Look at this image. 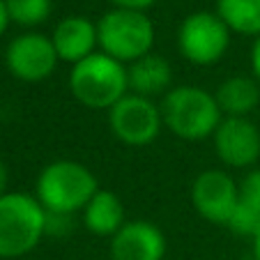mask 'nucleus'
Returning a JSON list of instances; mask_svg holds the SVG:
<instances>
[{
  "label": "nucleus",
  "mask_w": 260,
  "mask_h": 260,
  "mask_svg": "<svg viewBox=\"0 0 260 260\" xmlns=\"http://www.w3.org/2000/svg\"><path fill=\"white\" fill-rule=\"evenodd\" d=\"M223 118H251L260 104V83L253 74H235L214 90Z\"/></svg>",
  "instance_id": "2eb2a0df"
},
{
  "label": "nucleus",
  "mask_w": 260,
  "mask_h": 260,
  "mask_svg": "<svg viewBox=\"0 0 260 260\" xmlns=\"http://www.w3.org/2000/svg\"><path fill=\"white\" fill-rule=\"evenodd\" d=\"M240 196V182L228 171L207 168L198 173L191 182V205L198 216L210 221L212 226H226Z\"/></svg>",
  "instance_id": "1a4fd4ad"
},
{
  "label": "nucleus",
  "mask_w": 260,
  "mask_h": 260,
  "mask_svg": "<svg viewBox=\"0 0 260 260\" xmlns=\"http://www.w3.org/2000/svg\"><path fill=\"white\" fill-rule=\"evenodd\" d=\"M99 189L97 175L85 164L76 159H55L37 175L35 198L49 214L74 216L83 212Z\"/></svg>",
  "instance_id": "f257e3e1"
},
{
  "label": "nucleus",
  "mask_w": 260,
  "mask_h": 260,
  "mask_svg": "<svg viewBox=\"0 0 260 260\" xmlns=\"http://www.w3.org/2000/svg\"><path fill=\"white\" fill-rule=\"evenodd\" d=\"M212 145L226 168L251 171L260 159V129L251 118H223L212 136Z\"/></svg>",
  "instance_id": "9d476101"
},
{
  "label": "nucleus",
  "mask_w": 260,
  "mask_h": 260,
  "mask_svg": "<svg viewBox=\"0 0 260 260\" xmlns=\"http://www.w3.org/2000/svg\"><path fill=\"white\" fill-rule=\"evenodd\" d=\"M51 42L55 46L60 62L76 64L81 60L90 58L99 51V37H97V21L88 19L83 14H69L55 23L51 32Z\"/></svg>",
  "instance_id": "f8f14e48"
},
{
  "label": "nucleus",
  "mask_w": 260,
  "mask_h": 260,
  "mask_svg": "<svg viewBox=\"0 0 260 260\" xmlns=\"http://www.w3.org/2000/svg\"><path fill=\"white\" fill-rule=\"evenodd\" d=\"M251 253H253V260H260V231L251 237Z\"/></svg>",
  "instance_id": "b1692460"
},
{
  "label": "nucleus",
  "mask_w": 260,
  "mask_h": 260,
  "mask_svg": "<svg viewBox=\"0 0 260 260\" xmlns=\"http://www.w3.org/2000/svg\"><path fill=\"white\" fill-rule=\"evenodd\" d=\"M249 62H251V74L255 76V81L260 83V37H255L251 44V53H249Z\"/></svg>",
  "instance_id": "412c9836"
},
{
  "label": "nucleus",
  "mask_w": 260,
  "mask_h": 260,
  "mask_svg": "<svg viewBox=\"0 0 260 260\" xmlns=\"http://www.w3.org/2000/svg\"><path fill=\"white\" fill-rule=\"evenodd\" d=\"M10 12H7V5L5 0H0V37L7 32V28H10Z\"/></svg>",
  "instance_id": "4be33fe9"
},
{
  "label": "nucleus",
  "mask_w": 260,
  "mask_h": 260,
  "mask_svg": "<svg viewBox=\"0 0 260 260\" xmlns=\"http://www.w3.org/2000/svg\"><path fill=\"white\" fill-rule=\"evenodd\" d=\"M108 129L124 145L147 147L164 132L161 108L154 99L129 92L108 111Z\"/></svg>",
  "instance_id": "0eeeda50"
},
{
  "label": "nucleus",
  "mask_w": 260,
  "mask_h": 260,
  "mask_svg": "<svg viewBox=\"0 0 260 260\" xmlns=\"http://www.w3.org/2000/svg\"><path fill=\"white\" fill-rule=\"evenodd\" d=\"M233 32L216 12H191L177 28V51L196 67L221 62L231 49Z\"/></svg>",
  "instance_id": "423d86ee"
},
{
  "label": "nucleus",
  "mask_w": 260,
  "mask_h": 260,
  "mask_svg": "<svg viewBox=\"0 0 260 260\" xmlns=\"http://www.w3.org/2000/svg\"><path fill=\"white\" fill-rule=\"evenodd\" d=\"M60 64L55 46L49 35L25 30L16 35L5 49V67L16 81L42 83L49 81Z\"/></svg>",
  "instance_id": "6e6552de"
},
{
  "label": "nucleus",
  "mask_w": 260,
  "mask_h": 260,
  "mask_svg": "<svg viewBox=\"0 0 260 260\" xmlns=\"http://www.w3.org/2000/svg\"><path fill=\"white\" fill-rule=\"evenodd\" d=\"M127 79L132 94L157 99L173 88V67L164 55L152 51L127 64Z\"/></svg>",
  "instance_id": "ddd939ff"
},
{
  "label": "nucleus",
  "mask_w": 260,
  "mask_h": 260,
  "mask_svg": "<svg viewBox=\"0 0 260 260\" xmlns=\"http://www.w3.org/2000/svg\"><path fill=\"white\" fill-rule=\"evenodd\" d=\"M7 184H10V171H7L5 161H0V196L7 193Z\"/></svg>",
  "instance_id": "5701e85b"
},
{
  "label": "nucleus",
  "mask_w": 260,
  "mask_h": 260,
  "mask_svg": "<svg viewBox=\"0 0 260 260\" xmlns=\"http://www.w3.org/2000/svg\"><path fill=\"white\" fill-rule=\"evenodd\" d=\"M166 249L164 231L145 219H129L108 242L111 260H164Z\"/></svg>",
  "instance_id": "9b49d317"
},
{
  "label": "nucleus",
  "mask_w": 260,
  "mask_h": 260,
  "mask_svg": "<svg viewBox=\"0 0 260 260\" xmlns=\"http://www.w3.org/2000/svg\"><path fill=\"white\" fill-rule=\"evenodd\" d=\"M72 231V216L67 214H49L46 212V235L64 237Z\"/></svg>",
  "instance_id": "6ab92c4d"
},
{
  "label": "nucleus",
  "mask_w": 260,
  "mask_h": 260,
  "mask_svg": "<svg viewBox=\"0 0 260 260\" xmlns=\"http://www.w3.org/2000/svg\"><path fill=\"white\" fill-rule=\"evenodd\" d=\"M81 221H83V228L88 233L111 240L129 219H127V212H124L122 198L115 191L99 189V191L90 198L88 205L83 207Z\"/></svg>",
  "instance_id": "4468645a"
},
{
  "label": "nucleus",
  "mask_w": 260,
  "mask_h": 260,
  "mask_svg": "<svg viewBox=\"0 0 260 260\" xmlns=\"http://www.w3.org/2000/svg\"><path fill=\"white\" fill-rule=\"evenodd\" d=\"M111 7H122V10H141L147 12L157 0H108Z\"/></svg>",
  "instance_id": "aec40b11"
},
{
  "label": "nucleus",
  "mask_w": 260,
  "mask_h": 260,
  "mask_svg": "<svg viewBox=\"0 0 260 260\" xmlns=\"http://www.w3.org/2000/svg\"><path fill=\"white\" fill-rule=\"evenodd\" d=\"M164 129L182 141L212 138L223 120L214 92L201 85H175L159 102Z\"/></svg>",
  "instance_id": "f03ea898"
},
{
  "label": "nucleus",
  "mask_w": 260,
  "mask_h": 260,
  "mask_svg": "<svg viewBox=\"0 0 260 260\" xmlns=\"http://www.w3.org/2000/svg\"><path fill=\"white\" fill-rule=\"evenodd\" d=\"M46 237V210L35 193L7 191L0 196V258H23Z\"/></svg>",
  "instance_id": "20e7f679"
},
{
  "label": "nucleus",
  "mask_w": 260,
  "mask_h": 260,
  "mask_svg": "<svg viewBox=\"0 0 260 260\" xmlns=\"http://www.w3.org/2000/svg\"><path fill=\"white\" fill-rule=\"evenodd\" d=\"M216 14L231 28V32L244 37H260V0H216Z\"/></svg>",
  "instance_id": "f3484780"
},
{
  "label": "nucleus",
  "mask_w": 260,
  "mask_h": 260,
  "mask_svg": "<svg viewBox=\"0 0 260 260\" xmlns=\"http://www.w3.org/2000/svg\"><path fill=\"white\" fill-rule=\"evenodd\" d=\"M228 231L242 237H253L260 231V168L246 171L240 180V196Z\"/></svg>",
  "instance_id": "dca6fc26"
},
{
  "label": "nucleus",
  "mask_w": 260,
  "mask_h": 260,
  "mask_svg": "<svg viewBox=\"0 0 260 260\" xmlns=\"http://www.w3.org/2000/svg\"><path fill=\"white\" fill-rule=\"evenodd\" d=\"M10 21L25 30H35L37 25L46 23L53 12L51 0H5Z\"/></svg>",
  "instance_id": "a211bd4d"
},
{
  "label": "nucleus",
  "mask_w": 260,
  "mask_h": 260,
  "mask_svg": "<svg viewBox=\"0 0 260 260\" xmlns=\"http://www.w3.org/2000/svg\"><path fill=\"white\" fill-rule=\"evenodd\" d=\"M67 85L81 106L108 113L124 94H129L127 64L97 51L69 69Z\"/></svg>",
  "instance_id": "7ed1b4c3"
},
{
  "label": "nucleus",
  "mask_w": 260,
  "mask_h": 260,
  "mask_svg": "<svg viewBox=\"0 0 260 260\" xmlns=\"http://www.w3.org/2000/svg\"><path fill=\"white\" fill-rule=\"evenodd\" d=\"M99 51L122 64L152 53L157 42V28L147 12L111 7L97 19Z\"/></svg>",
  "instance_id": "39448f33"
}]
</instances>
